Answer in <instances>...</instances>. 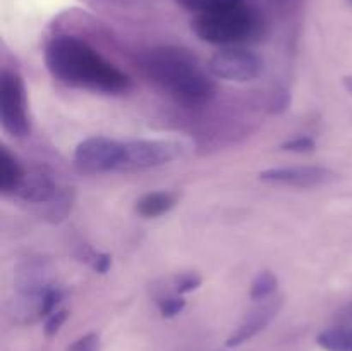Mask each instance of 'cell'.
Returning <instances> with one entry per match:
<instances>
[{
	"label": "cell",
	"instance_id": "ffe728a7",
	"mask_svg": "<svg viewBox=\"0 0 352 351\" xmlns=\"http://www.w3.org/2000/svg\"><path fill=\"white\" fill-rule=\"evenodd\" d=\"M85 260L91 265V268L98 274H107L112 265V257L107 253H102V251H93L89 250L88 253L85 255Z\"/></svg>",
	"mask_w": 352,
	"mask_h": 351
},
{
	"label": "cell",
	"instance_id": "52a82bcc",
	"mask_svg": "<svg viewBox=\"0 0 352 351\" xmlns=\"http://www.w3.org/2000/svg\"><path fill=\"white\" fill-rule=\"evenodd\" d=\"M124 141L105 136H91L82 140L74 150V165L85 174L119 171L122 160Z\"/></svg>",
	"mask_w": 352,
	"mask_h": 351
},
{
	"label": "cell",
	"instance_id": "277c9868",
	"mask_svg": "<svg viewBox=\"0 0 352 351\" xmlns=\"http://www.w3.org/2000/svg\"><path fill=\"white\" fill-rule=\"evenodd\" d=\"M0 123L3 131L14 138H24L30 134L31 127L23 78L9 69H3L0 74Z\"/></svg>",
	"mask_w": 352,
	"mask_h": 351
},
{
	"label": "cell",
	"instance_id": "cb8c5ba5",
	"mask_svg": "<svg viewBox=\"0 0 352 351\" xmlns=\"http://www.w3.org/2000/svg\"><path fill=\"white\" fill-rule=\"evenodd\" d=\"M270 2L277 7H292L301 2V0H270Z\"/></svg>",
	"mask_w": 352,
	"mask_h": 351
},
{
	"label": "cell",
	"instance_id": "e0dca14e",
	"mask_svg": "<svg viewBox=\"0 0 352 351\" xmlns=\"http://www.w3.org/2000/svg\"><path fill=\"white\" fill-rule=\"evenodd\" d=\"M201 277L196 272H184L174 277V292L177 295H188V292L196 291L201 286Z\"/></svg>",
	"mask_w": 352,
	"mask_h": 351
},
{
	"label": "cell",
	"instance_id": "7c38bea8",
	"mask_svg": "<svg viewBox=\"0 0 352 351\" xmlns=\"http://www.w3.org/2000/svg\"><path fill=\"white\" fill-rule=\"evenodd\" d=\"M177 203L174 193L170 191H151L141 196L136 202V212L144 219H157L164 213L170 212Z\"/></svg>",
	"mask_w": 352,
	"mask_h": 351
},
{
	"label": "cell",
	"instance_id": "7a4b0ae2",
	"mask_svg": "<svg viewBox=\"0 0 352 351\" xmlns=\"http://www.w3.org/2000/svg\"><path fill=\"white\" fill-rule=\"evenodd\" d=\"M148 78L182 105H203L215 95V81L192 52L182 47H158L143 61Z\"/></svg>",
	"mask_w": 352,
	"mask_h": 351
},
{
	"label": "cell",
	"instance_id": "8fae6325",
	"mask_svg": "<svg viewBox=\"0 0 352 351\" xmlns=\"http://www.w3.org/2000/svg\"><path fill=\"white\" fill-rule=\"evenodd\" d=\"M24 176L26 172L19 160L6 147L0 148V191L3 195H16Z\"/></svg>",
	"mask_w": 352,
	"mask_h": 351
},
{
	"label": "cell",
	"instance_id": "484cf974",
	"mask_svg": "<svg viewBox=\"0 0 352 351\" xmlns=\"http://www.w3.org/2000/svg\"><path fill=\"white\" fill-rule=\"evenodd\" d=\"M347 2H349V3H351V6H352V0H347Z\"/></svg>",
	"mask_w": 352,
	"mask_h": 351
},
{
	"label": "cell",
	"instance_id": "4fadbf2b",
	"mask_svg": "<svg viewBox=\"0 0 352 351\" xmlns=\"http://www.w3.org/2000/svg\"><path fill=\"white\" fill-rule=\"evenodd\" d=\"M316 343L325 351H352V326H336L318 334Z\"/></svg>",
	"mask_w": 352,
	"mask_h": 351
},
{
	"label": "cell",
	"instance_id": "6da1fadb",
	"mask_svg": "<svg viewBox=\"0 0 352 351\" xmlns=\"http://www.w3.org/2000/svg\"><path fill=\"white\" fill-rule=\"evenodd\" d=\"M45 64L54 79L72 88L122 95L133 86L126 72L102 57L85 40L69 34H58L48 41Z\"/></svg>",
	"mask_w": 352,
	"mask_h": 351
},
{
	"label": "cell",
	"instance_id": "9c48e42d",
	"mask_svg": "<svg viewBox=\"0 0 352 351\" xmlns=\"http://www.w3.org/2000/svg\"><path fill=\"white\" fill-rule=\"evenodd\" d=\"M16 196H19L24 202L36 203V205L47 203V205H55L57 209L69 203L67 193H64V189L58 188L57 182L43 172L24 176L19 189L16 191Z\"/></svg>",
	"mask_w": 352,
	"mask_h": 351
},
{
	"label": "cell",
	"instance_id": "ac0fdd59",
	"mask_svg": "<svg viewBox=\"0 0 352 351\" xmlns=\"http://www.w3.org/2000/svg\"><path fill=\"white\" fill-rule=\"evenodd\" d=\"M315 147L316 143L311 136H296L280 145L282 150L291 151V153H308L315 150Z\"/></svg>",
	"mask_w": 352,
	"mask_h": 351
},
{
	"label": "cell",
	"instance_id": "d4e9b609",
	"mask_svg": "<svg viewBox=\"0 0 352 351\" xmlns=\"http://www.w3.org/2000/svg\"><path fill=\"white\" fill-rule=\"evenodd\" d=\"M342 83H344V86H346L347 92H349L352 95V76H344Z\"/></svg>",
	"mask_w": 352,
	"mask_h": 351
},
{
	"label": "cell",
	"instance_id": "d6986e66",
	"mask_svg": "<svg viewBox=\"0 0 352 351\" xmlns=\"http://www.w3.org/2000/svg\"><path fill=\"white\" fill-rule=\"evenodd\" d=\"M67 317H69L67 310H60V308L55 310L52 315H48L47 320H45V327H43L45 336L47 337L57 336L58 330H60V327L64 326L65 320H67Z\"/></svg>",
	"mask_w": 352,
	"mask_h": 351
},
{
	"label": "cell",
	"instance_id": "ba28073f",
	"mask_svg": "<svg viewBox=\"0 0 352 351\" xmlns=\"http://www.w3.org/2000/svg\"><path fill=\"white\" fill-rule=\"evenodd\" d=\"M260 179L270 184L316 188L336 179V174L330 169L316 167V165H292V167H272L261 171Z\"/></svg>",
	"mask_w": 352,
	"mask_h": 351
},
{
	"label": "cell",
	"instance_id": "7402d4cb",
	"mask_svg": "<svg viewBox=\"0 0 352 351\" xmlns=\"http://www.w3.org/2000/svg\"><path fill=\"white\" fill-rule=\"evenodd\" d=\"M289 105H291V95H289L285 89L274 93V96H272V102H270L272 112H275V114L284 112V110H287Z\"/></svg>",
	"mask_w": 352,
	"mask_h": 351
},
{
	"label": "cell",
	"instance_id": "8992f818",
	"mask_svg": "<svg viewBox=\"0 0 352 351\" xmlns=\"http://www.w3.org/2000/svg\"><path fill=\"white\" fill-rule=\"evenodd\" d=\"M208 71L217 79L246 83L261 76V72L265 71V61L256 52L239 47H227L210 58Z\"/></svg>",
	"mask_w": 352,
	"mask_h": 351
},
{
	"label": "cell",
	"instance_id": "44dd1931",
	"mask_svg": "<svg viewBox=\"0 0 352 351\" xmlns=\"http://www.w3.org/2000/svg\"><path fill=\"white\" fill-rule=\"evenodd\" d=\"M100 350V336L95 332H89L86 336L79 337L78 341L69 346L67 351H98Z\"/></svg>",
	"mask_w": 352,
	"mask_h": 351
},
{
	"label": "cell",
	"instance_id": "5b68a950",
	"mask_svg": "<svg viewBox=\"0 0 352 351\" xmlns=\"http://www.w3.org/2000/svg\"><path fill=\"white\" fill-rule=\"evenodd\" d=\"M182 147L177 141L170 140H133L124 141L122 160L119 172L146 171L170 164L181 157Z\"/></svg>",
	"mask_w": 352,
	"mask_h": 351
},
{
	"label": "cell",
	"instance_id": "603a6c76",
	"mask_svg": "<svg viewBox=\"0 0 352 351\" xmlns=\"http://www.w3.org/2000/svg\"><path fill=\"white\" fill-rule=\"evenodd\" d=\"M336 320L340 326H352V301L344 305L342 308L336 313Z\"/></svg>",
	"mask_w": 352,
	"mask_h": 351
},
{
	"label": "cell",
	"instance_id": "2e32d148",
	"mask_svg": "<svg viewBox=\"0 0 352 351\" xmlns=\"http://www.w3.org/2000/svg\"><path fill=\"white\" fill-rule=\"evenodd\" d=\"M157 305L164 319H174V317H177L186 308V299L182 295H177V292L172 291L170 295L160 296L157 299Z\"/></svg>",
	"mask_w": 352,
	"mask_h": 351
},
{
	"label": "cell",
	"instance_id": "30bf717a",
	"mask_svg": "<svg viewBox=\"0 0 352 351\" xmlns=\"http://www.w3.org/2000/svg\"><path fill=\"white\" fill-rule=\"evenodd\" d=\"M282 306V298H268L263 299V303L258 306H254L250 313L243 319V322L239 323L236 330L229 336L227 339V346L236 348L241 344L248 343L250 339H253L254 336L261 332L272 320L277 317L278 310Z\"/></svg>",
	"mask_w": 352,
	"mask_h": 351
},
{
	"label": "cell",
	"instance_id": "5bb4252c",
	"mask_svg": "<svg viewBox=\"0 0 352 351\" xmlns=\"http://www.w3.org/2000/svg\"><path fill=\"white\" fill-rule=\"evenodd\" d=\"M278 288V279L274 272L270 270H263L253 279L251 282V291L250 296L256 301H263V299L272 298V296L277 292Z\"/></svg>",
	"mask_w": 352,
	"mask_h": 351
},
{
	"label": "cell",
	"instance_id": "3957f363",
	"mask_svg": "<svg viewBox=\"0 0 352 351\" xmlns=\"http://www.w3.org/2000/svg\"><path fill=\"white\" fill-rule=\"evenodd\" d=\"M191 30L206 43L236 47L256 40L263 30V19L253 7L243 2L213 12L198 14L191 21Z\"/></svg>",
	"mask_w": 352,
	"mask_h": 351
},
{
	"label": "cell",
	"instance_id": "9a60e30c",
	"mask_svg": "<svg viewBox=\"0 0 352 351\" xmlns=\"http://www.w3.org/2000/svg\"><path fill=\"white\" fill-rule=\"evenodd\" d=\"M182 9L189 10V12L198 14H206L213 12V10L226 9V7L237 6V3H243L244 0H175Z\"/></svg>",
	"mask_w": 352,
	"mask_h": 351
}]
</instances>
